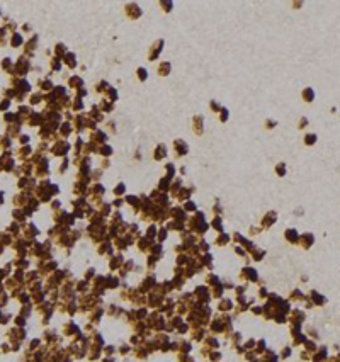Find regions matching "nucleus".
<instances>
[{
	"label": "nucleus",
	"mask_w": 340,
	"mask_h": 362,
	"mask_svg": "<svg viewBox=\"0 0 340 362\" xmlns=\"http://www.w3.org/2000/svg\"><path fill=\"white\" fill-rule=\"evenodd\" d=\"M299 240H301L303 248H309V247L313 245V241H315V236H313L311 233H305V235L299 236Z\"/></svg>",
	"instance_id": "f257e3e1"
},
{
	"label": "nucleus",
	"mask_w": 340,
	"mask_h": 362,
	"mask_svg": "<svg viewBox=\"0 0 340 362\" xmlns=\"http://www.w3.org/2000/svg\"><path fill=\"white\" fill-rule=\"evenodd\" d=\"M284 236H286V240H288L289 243H296V241H299V235H298V231H296V230H293V228L286 230Z\"/></svg>",
	"instance_id": "f03ea898"
},
{
	"label": "nucleus",
	"mask_w": 340,
	"mask_h": 362,
	"mask_svg": "<svg viewBox=\"0 0 340 362\" xmlns=\"http://www.w3.org/2000/svg\"><path fill=\"white\" fill-rule=\"evenodd\" d=\"M274 221H276V213H274V211H270V213L264 218V221H262V226H264V228H270V224H272Z\"/></svg>",
	"instance_id": "7ed1b4c3"
},
{
	"label": "nucleus",
	"mask_w": 340,
	"mask_h": 362,
	"mask_svg": "<svg viewBox=\"0 0 340 362\" xmlns=\"http://www.w3.org/2000/svg\"><path fill=\"white\" fill-rule=\"evenodd\" d=\"M121 264H123V255H118V257H112L109 265H111V270H116V269H121Z\"/></svg>",
	"instance_id": "20e7f679"
},
{
	"label": "nucleus",
	"mask_w": 340,
	"mask_h": 362,
	"mask_svg": "<svg viewBox=\"0 0 340 362\" xmlns=\"http://www.w3.org/2000/svg\"><path fill=\"white\" fill-rule=\"evenodd\" d=\"M218 308H219L221 311H230L231 308H233V301H231V299H228V298H226V299H221V301H219V306H218Z\"/></svg>",
	"instance_id": "39448f33"
},
{
	"label": "nucleus",
	"mask_w": 340,
	"mask_h": 362,
	"mask_svg": "<svg viewBox=\"0 0 340 362\" xmlns=\"http://www.w3.org/2000/svg\"><path fill=\"white\" fill-rule=\"evenodd\" d=\"M311 298H313V303L315 304H325V301L327 299L323 298V296H320L316 291H311Z\"/></svg>",
	"instance_id": "423d86ee"
},
{
	"label": "nucleus",
	"mask_w": 340,
	"mask_h": 362,
	"mask_svg": "<svg viewBox=\"0 0 340 362\" xmlns=\"http://www.w3.org/2000/svg\"><path fill=\"white\" fill-rule=\"evenodd\" d=\"M226 243H230V235H225V233H221V235L216 238V245H226Z\"/></svg>",
	"instance_id": "0eeeda50"
},
{
	"label": "nucleus",
	"mask_w": 340,
	"mask_h": 362,
	"mask_svg": "<svg viewBox=\"0 0 340 362\" xmlns=\"http://www.w3.org/2000/svg\"><path fill=\"white\" fill-rule=\"evenodd\" d=\"M313 97H315V94H313L311 89H306V90L303 92V99H305V100H308V102H311Z\"/></svg>",
	"instance_id": "6e6552de"
},
{
	"label": "nucleus",
	"mask_w": 340,
	"mask_h": 362,
	"mask_svg": "<svg viewBox=\"0 0 340 362\" xmlns=\"http://www.w3.org/2000/svg\"><path fill=\"white\" fill-rule=\"evenodd\" d=\"M157 236H158V241H163L167 238V230L165 228H160L158 231H157Z\"/></svg>",
	"instance_id": "1a4fd4ad"
},
{
	"label": "nucleus",
	"mask_w": 340,
	"mask_h": 362,
	"mask_svg": "<svg viewBox=\"0 0 340 362\" xmlns=\"http://www.w3.org/2000/svg\"><path fill=\"white\" fill-rule=\"evenodd\" d=\"M316 141V136L315 134H306L305 136V143L306 145H313V143Z\"/></svg>",
	"instance_id": "9d476101"
},
{
	"label": "nucleus",
	"mask_w": 340,
	"mask_h": 362,
	"mask_svg": "<svg viewBox=\"0 0 340 362\" xmlns=\"http://www.w3.org/2000/svg\"><path fill=\"white\" fill-rule=\"evenodd\" d=\"M213 228L218 230V231H221V230H223L221 228V219H219V218H216V219L213 221Z\"/></svg>",
	"instance_id": "9b49d317"
},
{
	"label": "nucleus",
	"mask_w": 340,
	"mask_h": 362,
	"mask_svg": "<svg viewBox=\"0 0 340 362\" xmlns=\"http://www.w3.org/2000/svg\"><path fill=\"white\" fill-rule=\"evenodd\" d=\"M124 192V184H119L118 187H114V194L116 196H119V194H123Z\"/></svg>",
	"instance_id": "f8f14e48"
},
{
	"label": "nucleus",
	"mask_w": 340,
	"mask_h": 362,
	"mask_svg": "<svg viewBox=\"0 0 340 362\" xmlns=\"http://www.w3.org/2000/svg\"><path fill=\"white\" fill-rule=\"evenodd\" d=\"M184 209H186V211H194V209H196V206H194L192 201H189V202H186V204H184Z\"/></svg>",
	"instance_id": "ddd939ff"
},
{
	"label": "nucleus",
	"mask_w": 340,
	"mask_h": 362,
	"mask_svg": "<svg viewBox=\"0 0 340 362\" xmlns=\"http://www.w3.org/2000/svg\"><path fill=\"white\" fill-rule=\"evenodd\" d=\"M284 170H286V168H284V165H282V163H281V165H277V167H276V172H277V175H281V177H282V175L286 173Z\"/></svg>",
	"instance_id": "4468645a"
},
{
	"label": "nucleus",
	"mask_w": 340,
	"mask_h": 362,
	"mask_svg": "<svg viewBox=\"0 0 340 362\" xmlns=\"http://www.w3.org/2000/svg\"><path fill=\"white\" fill-rule=\"evenodd\" d=\"M235 253H237V255H240V257H245V250H243L241 247H237V248H235Z\"/></svg>",
	"instance_id": "2eb2a0df"
},
{
	"label": "nucleus",
	"mask_w": 340,
	"mask_h": 362,
	"mask_svg": "<svg viewBox=\"0 0 340 362\" xmlns=\"http://www.w3.org/2000/svg\"><path fill=\"white\" fill-rule=\"evenodd\" d=\"M259 296H260V298H267V296H269V294H267V289L262 288L260 291H259Z\"/></svg>",
	"instance_id": "dca6fc26"
},
{
	"label": "nucleus",
	"mask_w": 340,
	"mask_h": 362,
	"mask_svg": "<svg viewBox=\"0 0 340 362\" xmlns=\"http://www.w3.org/2000/svg\"><path fill=\"white\" fill-rule=\"evenodd\" d=\"M119 352H121V354H128V352H129V347H128V345H123L121 349H119Z\"/></svg>",
	"instance_id": "f3484780"
},
{
	"label": "nucleus",
	"mask_w": 340,
	"mask_h": 362,
	"mask_svg": "<svg viewBox=\"0 0 340 362\" xmlns=\"http://www.w3.org/2000/svg\"><path fill=\"white\" fill-rule=\"evenodd\" d=\"M252 311H253V313H255V315H260V313H262L260 306H253V308H252Z\"/></svg>",
	"instance_id": "a211bd4d"
},
{
	"label": "nucleus",
	"mask_w": 340,
	"mask_h": 362,
	"mask_svg": "<svg viewBox=\"0 0 340 362\" xmlns=\"http://www.w3.org/2000/svg\"><path fill=\"white\" fill-rule=\"evenodd\" d=\"M112 204H114L116 208H119V206L123 204V201H121V199H118V201H114V202H112Z\"/></svg>",
	"instance_id": "6ab92c4d"
}]
</instances>
